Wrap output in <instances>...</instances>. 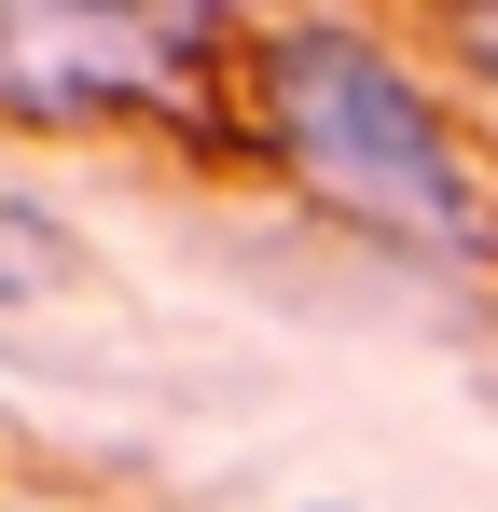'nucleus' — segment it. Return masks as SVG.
I'll use <instances>...</instances> for the list:
<instances>
[{
  "instance_id": "f257e3e1",
  "label": "nucleus",
  "mask_w": 498,
  "mask_h": 512,
  "mask_svg": "<svg viewBox=\"0 0 498 512\" xmlns=\"http://www.w3.org/2000/svg\"><path fill=\"white\" fill-rule=\"evenodd\" d=\"M236 84H249L263 153L305 180L332 222H360L374 250H415V263H498V180L471 153V125L443 111V84L388 28L277 14V28H249Z\"/></svg>"
},
{
  "instance_id": "f03ea898",
  "label": "nucleus",
  "mask_w": 498,
  "mask_h": 512,
  "mask_svg": "<svg viewBox=\"0 0 498 512\" xmlns=\"http://www.w3.org/2000/svg\"><path fill=\"white\" fill-rule=\"evenodd\" d=\"M249 70V28L208 0H28L0 14V125H139V111H194V97Z\"/></svg>"
},
{
  "instance_id": "7ed1b4c3",
  "label": "nucleus",
  "mask_w": 498,
  "mask_h": 512,
  "mask_svg": "<svg viewBox=\"0 0 498 512\" xmlns=\"http://www.w3.org/2000/svg\"><path fill=\"white\" fill-rule=\"evenodd\" d=\"M70 277H83V236L0 180V305H42V291H70Z\"/></svg>"
}]
</instances>
